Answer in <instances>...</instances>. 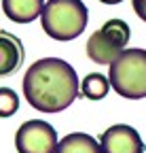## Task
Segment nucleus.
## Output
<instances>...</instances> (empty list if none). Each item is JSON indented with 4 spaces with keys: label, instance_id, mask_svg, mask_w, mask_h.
Returning a JSON list of instances; mask_svg holds the SVG:
<instances>
[{
    "label": "nucleus",
    "instance_id": "f8f14e48",
    "mask_svg": "<svg viewBox=\"0 0 146 153\" xmlns=\"http://www.w3.org/2000/svg\"><path fill=\"white\" fill-rule=\"evenodd\" d=\"M19 108V98L11 87H0V117H13Z\"/></svg>",
    "mask_w": 146,
    "mask_h": 153
},
{
    "label": "nucleus",
    "instance_id": "0eeeda50",
    "mask_svg": "<svg viewBox=\"0 0 146 153\" xmlns=\"http://www.w3.org/2000/svg\"><path fill=\"white\" fill-rule=\"evenodd\" d=\"M121 51H123V47L117 45L112 38L108 34H104L102 30L93 32L87 41V55H89L91 62H98V64H110Z\"/></svg>",
    "mask_w": 146,
    "mask_h": 153
},
{
    "label": "nucleus",
    "instance_id": "ddd939ff",
    "mask_svg": "<svg viewBox=\"0 0 146 153\" xmlns=\"http://www.w3.org/2000/svg\"><path fill=\"white\" fill-rule=\"evenodd\" d=\"M131 2H134V9H136V13H138V17H142L144 19V0H131Z\"/></svg>",
    "mask_w": 146,
    "mask_h": 153
},
{
    "label": "nucleus",
    "instance_id": "1a4fd4ad",
    "mask_svg": "<svg viewBox=\"0 0 146 153\" xmlns=\"http://www.w3.org/2000/svg\"><path fill=\"white\" fill-rule=\"evenodd\" d=\"M53 153H100V145L91 134L72 132L62 140H57Z\"/></svg>",
    "mask_w": 146,
    "mask_h": 153
},
{
    "label": "nucleus",
    "instance_id": "423d86ee",
    "mask_svg": "<svg viewBox=\"0 0 146 153\" xmlns=\"http://www.w3.org/2000/svg\"><path fill=\"white\" fill-rule=\"evenodd\" d=\"M21 62H23V45L19 43V38L9 32H0V76H9L17 72Z\"/></svg>",
    "mask_w": 146,
    "mask_h": 153
},
{
    "label": "nucleus",
    "instance_id": "f03ea898",
    "mask_svg": "<svg viewBox=\"0 0 146 153\" xmlns=\"http://www.w3.org/2000/svg\"><path fill=\"white\" fill-rule=\"evenodd\" d=\"M87 7L83 0H47L40 11V24L53 41H74L87 28Z\"/></svg>",
    "mask_w": 146,
    "mask_h": 153
},
{
    "label": "nucleus",
    "instance_id": "9b49d317",
    "mask_svg": "<svg viewBox=\"0 0 146 153\" xmlns=\"http://www.w3.org/2000/svg\"><path fill=\"white\" fill-rule=\"evenodd\" d=\"M100 30H102L104 34H108V36H110L117 45H121L123 49H125L127 43H129V36H131L129 26H127L123 19H108V22H106Z\"/></svg>",
    "mask_w": 146,
    "mask_h": 153
},
{
    "label": "nucleus",
    "instance_id": "6e6552de",
    "mask_svg": "<svg viewBox=\"0 0 146 153\" xmlns=\"http://www.w3.org/2000/svg\"><path fill=\"white\" fill-rule=\"evenodd\" d=\"M45 0H2L4 15L15 24H30L40 17Z\"/></svg>",
    "mask_w": 146,
    "mask_h": 153
},
{
    "label": "nucleus",
    "instance_id": "9d476101",
    "mask_svg": "<svg viewBox=\"0 0 146 153\" xmlns=\"http://www.w3.org/2000/svg\"><path fill=\"white\" fill-rule=\"evenodd\" d=\"M108 89H110L108 79L104 74H100V72H91V74H87L85 79L81 81V94L85 96V98H89V100H102V98H106Z\"/></svg>",
    "mask_w": 146,
    "mask_h": 153
},
{
    "label": "nucleus",
    "instance_id": "f257e3e1",
    "mask_svg": "<svg viewBox=\"0 0 146 153\" xmlns=\"http://www.w3.org/2000/svg\"><path fill=\"white\" fill-rule=\"evenodd\" d=\"M21 87L32 108L40 113H59L76 100L79 76L76 70L59 57H43L28 68Z\"/></svg>",
    "mask_w": 146,
    "mask_h": 153
},
{
    "label": "nucleus",
    "instance_id": "39448f33",
    "mask_svg": "<svg viewBox=\"0 0 146 153\" xmlns=\"http://www.w3.org/2000/svg\"><path fill=\"white\" fill-rule=\"evenodd\" d=\"M100 153H142L144 145L140 134L131 126H112L108 128L100 138Z\"/></svg>",
    "mask_w": 146,
    "mask_h": 153
},
{
    "label": "nucleus",
    "instance_id": "20e7f679",
    "mask_svg": "<svg viewBox=\"0 0 146 153\" xmlns=\"http://www.w3.org/2000/svg\"><path fill=\"white\" fill-rule=\"evenodd\" d=\"M57 145V132L43 119H30L19 126L15 134L17 153H53Z\"/></svg>",
    "mask_w": 146,
    "mask_h": 153
},
{
    "label": "nucleus",
    "instance_id": "4468645a",
    "mask_svg": "<svg viewBox=\"0 0 146 153\" xmlns=\"http://www.w3.org/2000/svg\"><path fill=\"white\" fill-rule=\"evenodd\" d=\"M100 2H104V4H119V2H123V0H100Z\"/></svg>",
    "mask_w": 146,
    "mask_h": 153
},
{
    "label": "nucleus",
    "instance_id": "7ed1b4c3",
    "mask_svg": "<svg viewBox=\"0 0 146 153\" xmlns=\"http://www.w3.org/2000/svg\"><path fill=\"white\" fill-rule=\"evenodd\" d=\"M108 85L119 96L140 100L146 96V51L123 49L108 64Z\"/></svg>",
    "mask_w": 146,
    "mask_h": 153
}]
</instances>
